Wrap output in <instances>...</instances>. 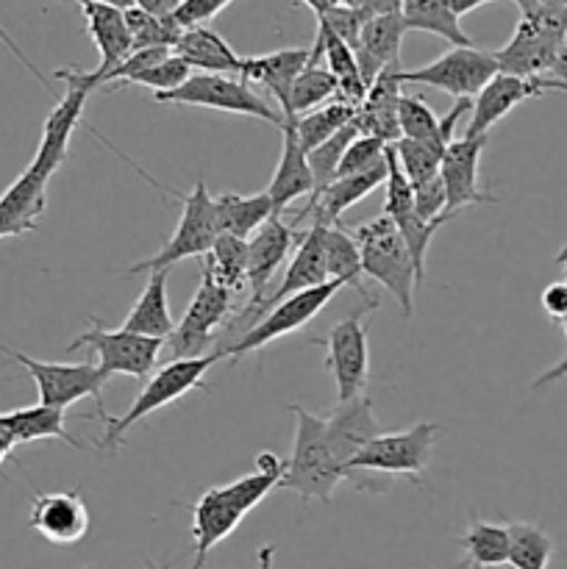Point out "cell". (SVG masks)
I'll return each instance as SVG.
<instances>
[{
	"label": "cell",
	"instance_id": "1",
	"mask_svg": "<svg viewBox=\"0 0 567 569\" xmlns=\"http://www.w3.org/2000/svg\"><path fill=\"white\" fill-rule=\"evenodd\" d=\"M281 472H250V476L237 478L226 487H211L200 495L198 503L192 506V542H195V565L200 569L209 559L211 550L226 542L233 528L272 492L278 489Z\"/></svg>",
	"mask_w": 567,
	"mask_h": 569
},
{
	"label": "cell",
	"instance_id": "2",
	"mask_svg": "<svg viewBox=\"0 0 567 569\" xmlns=\"http://www.w3.org/2000/svg\"><path fill=\"white\" fill-rule=\"evenodd\" d=\"M295 417V445L278 489H289L300 500L328 503L334 489L345 481V467L339 465L326 433V417L309 415L300 406H289Z\"/></svg>",
	"mask_w": 567,
	"mask_h": 569
},
{
	"label": "cell",
	"instance_id": "3",
	"mask_svg": "<svg viewBox=\"0 0 567 569\" xmlns=\"http://www.w3.org/2000/svg\"><path fill=\"white\" fill-rule=\"evenodd\" d=\"M128 164H133L131 159H126ZM139 170V167H137ZM139 176L150 183V187L161 189L165 194L176 198L181 203V217H178V226L176 233L156 250L153 256L148 259L137 261V264L128 267V276H139V272H156V270H170L172 264L183 259H200V256H209L211 244H215L217 233V209H215V198L209 194V187H206V178L200 176L198 183H195L192 192L181 194V192H172V189L161 187L159 181L148 176L145 170H139Z\"/></svg>",
	"mask_w": 567,
	"mask_h": 569
},
{
	"label": "cell",
	"instance_id": "4",
	"mask_svg": "<svg viewBox=\"0 0 567 569\" xmlns=\"http://www.w3.org/2000/svg\"><path fill=\"white\" fill-rule=\"evenodd\" d=\"M361 253V270L365 278H372L381 283L395 303L400 306L404 317H411L415 311V289L420 287L415 261H411L409 248L400 237L398 226L389 217H376L370 222H361L354 231Z\"/></svg>",
	"mask_w": 567,
	"mask_h": 569
},
{
	"label": "cell",
	"instance_id": "5",
	"mask_svg": "<svg viewBox=\"0 0 567 569\" xmlns=\"http://www.w3.org/2000/svg\"><path fill=\"white\" fill-rule=\"evenodd\" d=\"M220 359H226V356H222V350H217V353L198 356V359H172L170 365L161 367L156 376H150L148 381H145L142 392H139L137 400L128 406L126 415L109 417V420L103 422L106 431L103 437L98 439V448H120L122 437H126L137 422H142L145 417L156 415V411H161L165 406L176 403V400H181L183 395H189L192 389H206V372H209L211 367H215V361Z\"/></svg>",
	"mask_w": 567,
	"mask_h": 569
},
{
	"label": "cell",
	"instance_id": "6",
	"mask_svg": "<svg viewBox=\"0 0 567 569\" xmlns=\"http://www.w3.org/2000/svg\"><path fill=\"white\" fill-rule=\"evenodd\" d=\"M439 437H442V426L437 422H417L398 433L381 431L350 459L345 478L365 472V476H406L411 481H420V472L431 461Z\"/></svg>",
	"mask_w": 567,
	"mask_h": 569
},
{
	"label": "cell",
	"instance_id": "7",
	"mask_svg": "<svg viewBox=\"0 0 567 569\" xmlns=\"http://www.w3.org/2000/svg\"><path fill=\"white\" fill-rule=\"evenodd\" d=\"M0 353L14 361V365H20L31 376V381L37 383V395L42 406H53V409L67 411L78 400L92 398L94 406H98L100 422L109 420L103 406V389L111 376L98 361H87V365H53V361L31 359V356L11 348H0Z\"/></svg>",
	"mask_w": 567,
	"mask_h": 569
},
{
	"label": "cell",
	"instance_id": "8",
	"mask_svg": "<svg viewBox=\"0 0 567 569\" xmlns=\"http://www.w3.org/2000/svg\"><path fill=\"white\" fill-rule=\"evenodd\" d=\"M156 103H178V106H198V109L226 111V114L256 117L270 126L281 128L284 114H278L250 83L233 76H211V72H192L187 81L172 92L153 94Z\"/></svg>",
	"mask_w": 567,
	"mask_h": 569
},
{
	"label": "cell",
	"instance_id": "9",
	"mask_svg": "<svg viewBox=\"0 0 567 569\" xmlns=\"http://www.w3.org/2000/svg\"><path fill=\"white\" fill-rule=\"evenodd\" d=\"M61 83H64V94L53 111L48 114L42 126V139H39L37 156H33L31 167H37L42 176L53 178L56 170L64 164L67 153H70V142L76 128H81L83 106H87L89 94L98 89L92 70H76V67H61L53 72Z\"/></svg>",
	"mask_w": 567,
	"mask_h": 569
},
{
	"label": "cell",
	"instance_id": "10",
	"mask_svg": "<svg viewBox=\"0 0 567 569\" xmlns=\"http://www.w3.org/2000/svg\"><path fill=\"white\" fill-rule=\"evenodd\" d=\"M92 328L83 333H78L70 345H67V353H76V350L89 348L94 353V361L103 367L109 376H131L139 381H148L150 370L159 361L161 348H165V339H150L142 333H131L126 328H117V331H106L103 322L98 317H89Z\"/></svg>",
	"mask_w": 567,
	"mask_h": 569
},
{
	"label": "cell",
	"instance_id": "11",
	"mask_svg": "<svg viewBox=\"0 0 567 569\" xmlns=\"http://www.w3.org/2000/svg\"><path fill=\"white\" fill-rule=\"evenodd\" d=\"M233 300H237V292L217 281L209 267L203 264L198 292L189 300L181 322L167 339L172 359H198L203 348H209V342L215 339L217 328L228 322L233 311Z\"/></svg>",
	"mask_w": 567,
	"mask_h": 569
},
{
	"label": "cell",
	"instance_id": "12",
	"mask_svg": "<svg viewBox=\"0 0 567 569\" xmlns=\"http://www.w3.org/2000/svg\"><path fill=\"white\" fill-rule=\"evenodd\" d=\"M495 72H500L495 50H481L470 44V48H450L448 53L434 59L431 64L417 67V70H400V81L442 89L456 100H472L487 87Z\"/></svg>",
	"mask_w": 567,
	"mask_h": 569
},
{
	"label": "cell",
	"instance_id": "13",
	"mask_svg": "<svg viewBox=\"0 0 567 569\" xmlns=\"http://www.w3.org/2000/svg\"><path fill=\"white\" fill-rule=\"evenodd\" d=\"M342 289L345 287L339 281H328L322 283V287L306 289V292H298L292 295V298L281 300V303H278L276 309L267 311L250 331H245L237 342L228 345V348L222 350V356H226V359H239V356H248L267 348V345L276 342V339L289 337V333H295L298 328H304L306 322L315 320L322 311V306L331 303Z\"/></svg>",
	"mask_w": 567,
	"mask_h": 569
},
{
	"label": "cell",
	"instance_id": "14",
	"mask_svg": "<svg viewBox=\"0 0 567 569\" xmlns=\"http://www.w3.org/2000/svg\"><path fill=\"white\" fill-rule=\"evenodd\" d=\"M326 228L328 226H322V222L311 220V226L306 228L304 237H300V242H298V248H295L292 259H289L287 270H284V281L278 283L272 292H267L265 300H261L256 309L239 311L237 320L231 322V331H237V328H242V333L250 331V328H253L256 322L267 315V311L276 309L281 300L292 298V295H298V292H306V289H315V287H322V283H328Z\"/></svg>",
	"mask_w": 567,
	"mask_h": 569
},
{
	"label": "cell",
	"instance_id": "15",
	"mask_svg": "<svg viewBox=\"0 0 567 569\" xmlns=\"http://www.w3.org/2000/svg\"><path fill=\"white\" fill-rule=\"evenodd\" d=\"M500 72L520 78H565L567 76V37L537 28L523 20L515 26L509 42L495 50Z\"/></svg>",
	"mask_w": 567,
	"mask_h": 569
},
{
	"label": "cell",
	"instance_id": "16",
	"mask_svg": "<svg viewBox=\"0 0 567 569\" xmlns=\"http://www.w3.org/2000/svg\"><path fill=\"white\" fill-rule=\"evenodd\" d=\"M311 342L326 348V367L337 383L339 403L365 395L367 378H370V342H367V326L361 315L345 317L328 331L326 339H311Z\"/></svg>",
	"mask_w": 567,
	"mask_h": 569
},
{
	"label": "cell",
	"instance_id": "17",
	"mask_svg": "<svg viewBox=\"0 0 567 569\" xmlns=\"http://www.w3.org/2000/svg\"><path fill=\"white\" fill-rule=\"evenodd\" d=\"M304 231L287 226L281 214H272L253 237L248 239V289L250 300L242 311L256 309L265 300L272 276L284 267L287 256L298 248Z\"/></svg>",
	"mask_w": 567,
	"mask_h": 569
},
{
	"label": "cell",
	"instance_id": "18",
	"mask_svg": "<svg viewBox=\"0 0 567 569\" xmlns=\"http://www.w3.org/2000/svg\"><path fill=\"white\" fill-rule=\"evenodd\" d=\"M489 133L481 137H461L448 144L439 164V178L448 194V211L456 217L465 206L495 203L493 194H487L478 183V170H481V153L487 150Z\"/></svg>",
	"mask_w": 567,
	"mask_h": 569
},
{
	"label": "cell",
	"instance_id": "19",
	"mask_svg": "<svg viewBox=\"0 0 567 569\" xmlns=\"http://www.w3.org/2000/svg\"><path fill=\"white\" fill-rule=\"evenodd\" d=\"M28 526L50 545H78L89 533V509L78 489L37 492Z\"/></svg>",
	"mask_w": 567,
	"mask_h": 569
},
{
	"label": "cell",
	"instance_id": "20",
	"mask_svg": "<svg viewBox=\"0 0 567 569\" xmlns=\"http://www.w3.org/2000/svg\"><path fill=\"white\" fill-rule=\"evenodd\" d=\"M543 92H548L545 78H520L509 76V72H495L487 81V87L472 98L470 126H467L465 137L489 133V128L504 120L511 109H517L526 100L539 98Z\"/></svg>",
	"mask_w": 567,
	"mask_h": 569
},
{
	"label": "cell",
	"instance_id": "21",
	"mask_svg": "<svg viewBox=\"0 0 567 569\" xmlns=\"http://www.w3.org/2000/svg\"><path fill=\"white\" fill-rule=\"evenodd\" d=\"M48 176L28 164L17 181L0 192V239L22 237L39 226L48 209Z\"/></svg>",
	"mask_w": 567,
	"mask_h": 569
},
{
	"label": "cell",
	"instance_id": "22",
	"mask_svg": "<svg viewBox=\"0 0 567 569\" xmlns=\"http://www.w3.org/2000/svg\"><path fill=\"white\" fill-rule=\"evenodd\" d=\"M276 214L295 203L300 198H311L315 194V176L309 167V153L300 144L298 131H295V117H284L281 126V159H278L272 181L267 187Z\"/></svg>",
	"mask_w": 567,
	"mask_h": 569
},
{
	"label": "cell",
	"instance_id": "23",
	"mask_svg": "<svg viewBox=\"0 0 567 569\" xmlns=\"http://www.w3.org/2000/svg\"><path fill=\"white\" fill-rule=\"evenodd\" d=\"M81 11L83 22H87L89 39H92L94 48H98L100 53V64L92 70L100 89V78H103L106 72L115 70L122 59H128V56L133 53L131 33H128L126 17H122L120 6L106 3V0H83Z\"/></svg>",
	"mask_w": 567,
	"mask_h": 569
},
{
	"label": "cell",
	"instance_id": "24",
	"mask_svg": "<svg viewBox=\"0 0 567 569\" xmlns=\"http://www.w3.org/2000/svg\"><path fill=\"white\" fill-rule=\"evenodd\" d=\"M404 94V81H400V64L387 67L381 76L367 87L365 100L356 109V126L361 133L378 137L381 142L395 144L400 139L398 128V100Z\"/></svg>",
	"mask_w": 567,
	"mask_h": 569
},
{
	"label": "cell",
	"instance_id": "25",
	"mask_svg": "<svg viewBox=\"0 0 567 569\" xmlns=\"http://www.w3.org/2000/svg\"><path fill=\"white\" fill-rule=\"evenodd\" d=\"M472 109V100H456L454 109L442 117V128H439L437 137L431 139H404L400 137L398 142L392 144L395 156H398L400 170L406 172V178L411 181V187L426 178L437 176L439 164H442V156L448 150V144L454 142L456 133V122Z\"/></svg>",
	"mask_w": 567,
	"mask_h": 569
},
{
	"label": "cell",
	"instance_id": "26",
	"mask_svg": "<svg viewBox=\"0 0 567 569\" xmlns=\"http://www.w3.org/2000/svg\"><path fill=\"white\" fill-rule=\"evenodd\" d=\"M404 37L406 22L400 14L367 17L354 50L356 64H359V72L367 87L381 76V70L400 64V44H404Z\"/></svg>",
	"mask_w": 567,
	"mask_h": 569
},
{
	"label": "cell",
	"instance_id": "27",
	"mask_svg": "<svg viewBox=\"0 0 567 569\" xmlns=\"http://www.w3.org/2000/svg\"><path fill=\"white\" fill-rule=\"evenodd\" d=\"M311 48H281L265 56H242V81L256 83L281 103V114L289 111V92L300 72L309 67Z\"/></svg>",
	"mask_w": 567,
	"mask_h": 569
},
{
	"label": "cell",
	"instance_id": "28",
	"mask_svg": "<svg viewBox=\"0 0 567 569\" xmlns=\"http://www.w3.org/2000/svg\"><path fill=\"white\" fill-rule=\"evenodd\" d=\"M384 181H387V159H384V164L372 167V170H367V172H359V176L337 178V181L328 183L326 189H320L317 194H311L309 203H306V209L298 211L295 222H300L306 214H309L311 220L322 222V226H339V217H342V211H348L350 206L359 203L361 198H367L370 192H376Z\"/></svg>",
	"mask_w": 567,
	"mask_h": 569
},
{
	"label": "cell",
	"instance_id": "29",
	"mask_svg": "<svg viewBox=\"0 0 567 569\" xmlns=\"http://www.w3.org/2000/svg\"><path fill=\"white\" fill-rule=\"evenodd\" d=\"M326 433L331 442L334 453H337L339 465L348 470L350 459L365 448L370 439L381 433L376 415H372V400L367 395L339 403L331 415L326 417Z\"/></svg>",
	"mask_w": 567,
	"mask_h": 569
},
{
	"label": "cell",
	"instance_id": "30",
	"mask_svg": "<svg viewBox=\"0 0 567 569\" xmlns=\"http://www.w3.org/2000/svg\"><path fill=\"white\" fill-rule=\"evenodd\" d=\"M172 53L181 56L192 72L198 70L211 72V76L242 78V56L209 26L183 28Z\"/></svg>",
	"mask_w": 567,
	"mask_h": 569
},
{
	"label": "cell",
	"instance_id": "31",
	"mask_svg": "<svg viewBox=\"0 0 567 569\" xmlns=\"http://www.w3.org/2000/svg\"><path fill=\"white\" fill-rule=\"evenodd\" d=\"M167 281H170V270L150 272L142 295L122 322L126 331L142 333L150 339H165V342L170 339V333L176 331V322H172L170 303H167Z\"/></svg>",
	"mask_w": 567,
	"mask_h": 569
},
{
	"label": "cell",
	"instance_id": "32",
	"mask_svg": "<svg viewBox=\"0 0 567 569\" xmlns=\"http://www.w3.org/2000/svg\"><path fill=\"white\" fill-rule=\"evenodd\" d=\"M3 428L14 445L37 442V439H61V442L72 445L76 450H83V445L67 431L64 409H53V406H28V409L3 411Z\"/></svg>",
	"mask_w": 567,
	"mask_h": 569
},
{
	"label": "cell",
	"instance_id": "33",
	"mask_svg": "<svg viewBox=\"0 0 567 569\" xmlns=\"http://www.w3.org/2000/svg\"><path fill=\"white\" fill-rule=\"evenodd\" d=\"M215 209L220 233H231V237L239 239H250L272 214H276V206H272L267 189L256 194H217Z\"/></svg>",
	"mask_w": 567,
	"mask_h": 569
},
{
	"label": "cell",
	"instance_id": "34",
	"mask_svg": "<svg viewBox=\"0 0 567 569\" xmlns=\"http://www.w3.org/2000/svg\"><path fill=\"white\" fill-rule=\"evenodd\" d=\"M326 272L328 281H339L345 289L354 287L361 298L367 300V309H376L378 300H370L365 289V270H361V253L359 242L350 231H345V226H328L326 228Z\"/></svg>",
	"mask_w": 567,
	"mask_h": 569
},
{
	"label": "cell",
	"instance_id": "35",
	"mask_svg": "<svg viewBox=\"0 0 567 569\" xmlns=\"http://www.w3.org/2000/svg\"><path fill=\"white\" fill-rule=\"evenodd\" d=\"M400 17L406 22V31L434 33V37L450 42V48H470L472 44L448 0H404Z\"/></svg>",
	"mask_w": 567,
	"mask_h": 569
},
{
	"label": "cell",
	"instance_id": "36",
	"mask_svg": "<svg viewBox=\"0 0 567 569\" xmlns=\"http://www.w3.org/2000/svg\"><path fill=\"white\" fill-rule=\"evenodd\" d=\"M465 561L459 569H498L509 561V528L472 517L461 533Z\"/></svg>",
	"mask_w": 567,
	"mask_h": 569
},
{
	"label": "cell",
	"instance_id": "37",
	"mask_svg": "<svg viewBox=\"0 0 567 569\" xmlns=\"http://www.w3.org/2000/svg\"><path fill=\"white\" fill-rule=\"evenodd\" d=\"M337 94H339V83H337V78L328 72V67L309 61V67H306V70L300 72L292 83L287 117L309 114V111H315V109H320V106L337 100Z\"/></svg>",
	"mask_w": 567,
	"mask_h": 569
},
{
	"label": "cell",
	"instance_id": "38",
	"mask_svg": "<svg viewBox=\"0 0 567 569\" xmlns=\"http://www.w3.org/2000/svg\"><path fill=\"white\" fill-rule=\"evenodd\" d=\"M356 120V109L345 100H331V103L320 106V109L309 111V114L295 117V131H298L300 144L304 150H315L317 144H322L326 139H331L334 133L342 131L345 126Z\"/></svg>",
	"mask_w": 567,
	"mask_h": 569
},
{
	"label": "cell",
	"instance_id": "39",
	"mask_svg": "<svg viewBox=\"0 0 567 569\" xmlns=\"http://www.w3.org/2000/svg\"><path fill=\"white\" fill-rule=\"evenodd\" d=\"M206 267H209L217 281L239 292L248 283V239L217 233L215 244L206 256Z\"/></svg>",
	"mask_w": 567,
	"mask_h": 569
},
{
	"label": "cell",
	"instance_id": "40",
	"mask_svg": "<svg viewBox=\"0 0 567 569\" xmlns=\"http://www.w3.org/2000/svg\"><path fill=\"white\" fill-rule=\"evenodd\" d=\"M509 528V565L511 569H548L554 556V539L531 522H506Z\"/></svg>",
	"mask_w": 567,
	"mask_h": 569
},
{
	"label": "cell",
	"instance_id": "41",
	"mask_svg": "<svg viewBox=\"0 0 567 569\" xmlns=\"http://www.w3.org/2000/svg\"><path fill=\"white\" fill-rule=\"evenodd\" d=\"M122 17H126L128 33H131L133 50L145 48H176L178 37H181L183 28L178 26L172 17H153L148 11H142L139 6L128 3L122 9Z\"/></svg>",
	"mask_w": 567,
	"mask_h": 569
},
{
	"label": "cell",
	"instance_id": "42",
	"mask_svg": "<svg viewBox=\"0 0 567 569\" xmlns=\"http://www.w3.org/2000/svg\"><path fill=\"white\" fill-rule=\"evenodd\" d=\"M359 126L356 120L350 126H345L342 131L334 133L331 139H326L322 144H317L315 150H309V167H311V176H315V194L320 189H326L328 183L337 181V170H339V161H342L345 150L348 144L359 137Z\"/></svg>",
	"mask_w": 567,
	"mask_h": 569
},
{
	"label": "cell",
	"instance_id": "43",
	"mask_svg": "<svg viewBox=\"0 0 567 569\" xmlns=\"http://www.w3.org/2000/svg\"><path fill=\"white\" fill-rule=\"evenodd\" d=\"M415 211V187L406 178V172L400 170L398 156H395L392 144L387 148V181H384V217H389L392 222L404 220L406 214Z\"/></svg>",
	"mask_w": 567,
	"mask_h": 569
},
{
	"label": "cell",
	"instance_id": "44",
	"mask_svg": "<svg viewBox=\"0 0 567 569\" xmlns=\"http://www.w3.org/2000/svg\"><path fill=\"white\" fill-rule=\"evenodd\" d=\"M398 128L404 139H431L442 128V117L422 98L404 92L398 100Z\"/></svg>",
	"mask_w": 567,
	"mask_h": 569
},
{
	"label": "cell",
	"instance_id": "45",
	"mask_svg": "<svg viewBox=\"0 0 567 569\" xmlns=\"http://www.w3.org/2000/svg\"><path fill=\"white\" fill-rule=\"evenodd\" d=\"M387 142H381L378 137H370V133H359L354 142L348 144L345 150L342 161H339L337 178H348V176H359V172L372 170V167L384 164L387 159Z\"/></svg>",
	"mask_w": 567,
	"mask_h": 569
},
{
	"label": "cell",
	"instance_id": "46",
	"mask_svg": "<svg viewBox=\"0 0 567 569\" xmlns=\"http://www.w3.org/2000/svg\"><path fill=\"white\" fill-rule=\"evenodd\" d=\"M445 222H448L445 217L442 220H420L415 211H411V214H406L404 220L395 222L400 231V237H404L406 248H409L411 261H415V270H417V278H420V281H422V270H426L428 244H431L434 233H437Z\"/></svg>",
	"mask_w": 567,
	"mask_h": 569
},
{
	"label": "cell",
	"instance_id": "47",
	"mask_svg": "<svg viewBox=\"0 0 567 569\" xmlns=\"http://www.w3.org/2000/svg\"><path fill=\"white\" fill-rule=\"evenodd\" d=\"M189 76H192V70H189L187 61H183L181 56L170 53V56H165L161 61H156L153 67H148L145 72H139V76L131 81V87H148V89H153L156 94H161V92H172V89L181 87Z\"/></svg>",
	"mask_w": 567,
	"mask_h": 569
},
{
	"label": "cell",
	"instance_id": "48",
	"mask_svg": "<svg viewBox=\"0 0 567 569\" xmlns=\"http://www.w3.org/2000/svg\"><path fill=\"white\" fill-rule=\"evenodd\" d=\"M415 214L420 220H442V217L454 220V214L448 211V194H445V183L439 172L415 183Z\"/></svg>",
	"mask_w": 567,
	"mask_h": 569
},
{
	"label": "cell",
	"instance_id": "49",
	"mask_svg": "<svg viewBox=\"0 0 567 569\" xmlns=\"http://www.w3.org/2000/svg\"><path fill=\"white\" fill-rule=\"evenodd\" d=\"M365 20L367 17L361 14V9H350V6H328V9L317 11V22H326V26L354 50L356 42H359V31L361 26H365Z\"/></svg>",
	"mask_w": 567,
	"mask_h": 569
},
{
	"label": "cell",
	"instance_id": "50",
	"mask_svg": "<svg viewBox=\"0 0 567 569\" xmlns=\"http://www.w3.org/2000/svg\"><path fill=\"white\" fill-rule=\"evenodd\" d=\"M228 3H233V0H181L176 14H172V20L181 28L206 26V22H209L211 17L220 14Z\"/></svg>",
	"mask_w": 567,
	"mask_h": 569
},
{
	"label": "cell",
	"instance_id": "51",
	"mask_svg": "<svg viewBox=\"0 0 567 569\" xmlns=\"http://www.w3.org/2000/svg\"><path fill=\"white\" fill-rule=\"evenodd\" d=\"M539 303H543V311L550 317V320L561 322L567 317V283L556 281L550 287L543 289L539 295Z\"/></svg>",
	"mask_w": 567,
	"mask_h": 569
},
{
	"label": "cell",
	"instance_id": "52",
	"mask_svg": "<svg viewBox=\"0 0 567 569\" xmlns=\"http://www.w3.org/2000/svg\"><path fill=\"white\" fill-rule=\"evenodd\" d=\"M359 9L365 17L400 14V11H404V0H361Z\"/></svg>",
	"mask_w": 567,
	"mask_h": 569
},
{
	"label": "cell",
	"instance_id": "53",
	"mask_svg": "<svg viewBox=\"0 0 567 569\" xmlns=\"http://www.w3.org/2000/svg\"><path fill=\"white\" fill-rule=\"evenodd\" d=\"M128 3L139 6V9L148 11V14L153 17H172L181 0H128Z\"/></svg>",
	"mask_w": 567,
	"mask_h": 569
},
{
	"label": "cell",
	"instance_id": "54",
	"mask_svg": "<svg viewBox=\"0 0 567 569\" xmlns=\"http://www.w3.org/2000/svg\"><path fill=\"white\" fill-rule=\"evenodd\" d=\"M565 376H567V353L561 356L559 365H554L548 372H543V376H539L537 381H534V389L548 387V383H556V381H559V378H565Z\"/></svg>",
	"mask_w": 567,
	"mask_h": 569
},
{
	"label": "cell",
	"instance_id": "55",
	"mask_svg": "<svg viewBox=\"0 0 567 569\" xmlns=\"http://www.w3.org/2000/svg\"><path fill=\"white\" fill-rule=\"evenodd\" d=\"M450 3V9L456 11V17H465V14H470V11H476L478 6H487V3H495V0H448ZM511 3H515V0H511Z\"/></svg>",
	"mask_w": 567,
	"mask_h": 569
},
{
	"label": "cell",
	"instance_id": "56",
	"mask_svg": "<svg viewBox=\"0 0 567 569\" xmlns=\"http://www.w3.org/2000/svg\"><path fill=\"white\" fill-rule=\"evenodd\" d=\"M272 545H265V548L256 550V565H259V569H272Z\"/></svg>",
	"mask_w": 567,
	"mask_h": 569
},
{
	"label": "cell",
	"instance_id": "57",
	"mask_svg": "<svg viewBox=\"0 0 567 569\" xmlns=\"http://www.w3.org/2000/svg\"><path fill=\"white\" fill-rule=\"evenodd\" d=\"M14 448H17L14 439H11V437H0V467H3L6 459H9V456L14 453Z\"/></svg>",
	"mask_w": 567,
	"mask_h": 569
},
{
	"label": "cell",
	"instance_id": "58",
	"mask_svg": "<svg viewBox=\"0 0 567 569\" xmlns=\"http://www.w3.org/2000/svg\"><path fill=\"white\" fill-rule=\"evenodd\" d=\"M545 89H559V92H567V76L565 78H545Z\"/></svg>",
	"mask_w": 567,
	"mask_h": 569
},
{
	"label": "cell",
	"instance_id": "59",
	"mask_svg": "<svg viewBox=\"0 0 567 569\" xmlns=\"http://www.w3.org/2000/svg\"><path fill=\"white\" fill-rule=\"evenodd\" d=\"M556 264L565 267V283H567V244H565V248H561V253L556 256Z\"/></svg>",
	"mask_w": 567,
	"mask_h": 569
},
{
	"label": "cell",
	"instance_id": "60",
	"mask_svg": "<svg viewBox=\"0 0 567 569\" xmlns=\"http://www.w3.org/2000/svg\"><path fill=\"white\" fill-rule=\"evenodd\" d=\"M534 3H543V6H567V0H534Z\"/></svg>",
	"mask_w": 567,
	"mask_h": 569
},
{
	"label": "cell",
	"instance_id": "61",
	"mask_svg": "<svg viewBox=\"0 0 567 569\" xmlns=\"http://www.w3.org/2000/svg\"><path fill=\"white\" fill-rule=\"evenodd\" d=\"M559 326H561V331H565V337H567V317H565V320L559 322Z\"/></svg>",
	"mask_w": 567,
	"mask_h": 569
},
{
	"label": "cell",
	"instance_id": "62",
	"mask_svg": "<svg viewBox=\"0 0 567 569\" xmlns=\"http://www.w3.org/2000/svg\"><path fill=\"white\" fill-rule=\"evenodd\" d=\"M150 569H167V567H153V565H148ZM87 569H92V567H87Z\"/></svg>",
	"mask_w": 567,
	"mask_h": 569
},
{
	"label": "cell",
	"instance_id": "63",
	"mask_svg": "<svg viewBox=\"0 0 567 569\" xmlns=\"http://www.w3.org/2000/svg\"><path fill=\"white\" fill-rule=\"evenodd\" d=\"M78 3H83V0H78ZM106 3H109V0H106Z\"/></svg>",
	"mask_w": 567,
	"mask_h": 569
}]
</instances>
